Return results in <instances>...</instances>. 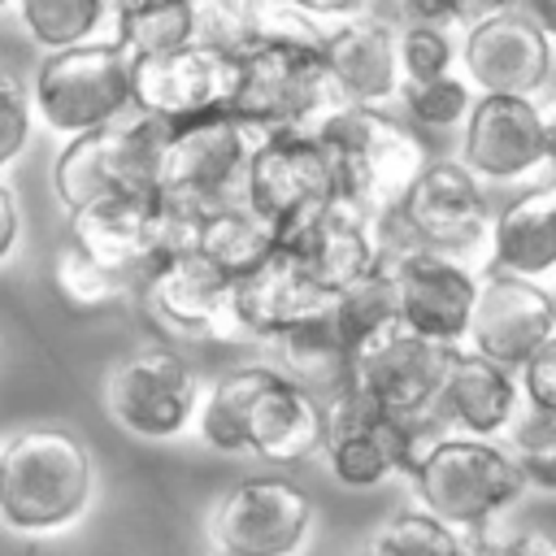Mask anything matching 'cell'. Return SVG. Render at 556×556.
Segmentation results:
<instances>
[{
  "mask_svg": "<svg viewBox=\"0 0 556 556\" xmlns=\"http://www.w3.org/2000/svg\"><path fill=\"white\" fill-rule=\"evenodd\" d=\"M404 482H408L417 508H426L430 517H439L465 534L491 530L530 491V482L504 439H473V434H456V430L426 434Z\"/></svg>",
  "mask_w": 556,
  "mask_h": 556,
  "instance_id": "3957f363",
  "label": "cell"
},
{
  "mask_svg": "<svg viewBox=\"0 0 556 556\" xmlns=\"http://www.w3.org/2000/svg\"><path fill=\"white\" fill-rule=\"evenodd\" d=\"M100 400L117 430L148 443H169L195 421L200 378L174 348H139L104 374Z\"/></svg>",
  "mask_w": 556,
  "mask_h": 556,
  "instance_id": "4fadbf2b",
  "label": "cell"
},
{
  "mask_svg": "<svg viewBox=\"0 0 556 556\" xmlns=\"http://www.w3.org/2000/svg\"><path fill=\"white\" fill-rule=\"evenodd\" d=\"M374 13L391 17L395 26H408V22L456 26V0H374Z\"/></svg>",
  "mask_w": 556,
  "mask_h": 556,
  "instance_id": "b9f144b4",
  "label": "cell"
},
{
  "mask_svg": "<svg viewBox=\"0 0 556 556\" xmlns=\"http://www.w3.org/2000/svg\"><path fill=\"white\" fill-rule=\"evenodd\" d=\"M230 91H235V56L200 43H182L174 52L135 61V109L161 122L230 109Z\"/></svg>",
  "mask_w": 556,
  "mask_h": 556,
  "instance_id": "ffe728a7",
  "label": "cell"
},
{
  "mask_svg": "<svg viewBox=\"0 0 556 556\" xmlns=\"http://www.w3.org/2000/svg\"><path fill=\"white\" fill-rule=\"evenodd\" d=\"M113 43H122L135 61L161 56L191 43V9L187 0H148L113 22Z\"/></svg>",
  "mask_w": 556,
  "mask_h": 556,
  "instance_id": "e575fe53",
  "label": "cell"
},
{
  "mask_svg": "<svg viewBox=\"0 0 556 556\" xmlns=\"http://www.w3.org/2000/svg\"><path fill=\"white\" fill-rule=\"evenodd\" d=\"M326 443V404L282 378L274 365H265V378L256 382L248 400V452L291 469L308 456H321Z\"/></svg>",
  "mask_w": 556,
  "mask_h": 556,
  "instance_id": "603a6c76",
  "label": "cell"
},
{
  "mask_svg": "<svg viewBox=\"0 0 556 556\" xmlns=\"http://www.w3.org/2000/svg\"><path fill=\"white\" fill-rule=\"evenodd\" d=\"M243 204L278 235V243H291L313 217L339 204L334 169L317 135L313 130H261L252 161H248V178H243Z\"/></svg>",
  "mask_w": 556,
  "mask_h": 556,
  "instance_id": "30bf717a",
  "label": "cell"
},
{
  "mask_svg": "<svg viewBox=\"0 0 556 556\" xmlns=\"http://www.w3.org/2000/svg\"><path fill=\"white\" fill-rule=\"evenodd\" d=\"M526 13H534L552 35H556V0H530V9Z\"/></svg>",
  "mask_w": 556,
  "mask_h": 556,
  "instance_id": "bcb514c9",
  "label": "cell"
},
{
  "mask_svg": "<svg viewBox=\"0 0 556 556\" xmlns=\"http://www.w3.org/2000/svg\"><path fill=\"white\" fill-rule=\"evenodd\" d=\"M491 217L495 204L486 200V182H478L456 156H430L400 208L378 222V239L387 256L404 248H434L486 274Z\"/></svg>",
  "mask_w": 556,
  "mask_h": 556,
  "instance_id": "277c9868",
  "label": "cell"
},
{
  "mask_svg": "<svg viewBox=\"0 0 556 556\" xmlns=\"http://www.w3.org/2000/svg\"><path fill=\"white\" fill-rule=\"evenodd\" d=\"M0 9H13V0H0Z\"/></svg>",
  "mask_w": 556,
  "mask_h": 556,
  "instance_id": "681fc988",
  "label": "cell"
},
{
  "mask_svg": "<svg viewBox=\"0 0 556 556\" xmlns=\"http://www.w3.org/2000/svg\"><path fill=\"white\" fill-rule=\"evenodd\" d=\"M330 313L339 321V334L348 339L352 356L361 348H369L374 339H382L387 330L400 326V304H395V278H391V265L382 261L378 269H369L365 278H356L352 287H343L334 300H330Z\"/></svg>",
  "mask_w": 556,
  "mask_h": 556,
  "instance_id": "4dcf8cb0",
  "label": "cell"
},
{
  "mask_svg": "<svg viewBox=\"0 0 556 556\" xmlns=\"http://www.w3.org/2000/svg\"><path fill=\"white\" fill-rule=\"evenodd\" d=\"M30 130H35L30 83H22L13 70H0V174L26 152Z\"/></svg>",
  "mask_w": 556,
  "mask_h": 556,
  "instance_id": "f35d334b",
  "label": "cell"
},
{
  "mask_svg": "<svg viewBox=\"0 0 556 556\" xmlns=\"http://www.w3.org/2000/svg\"><path fill=\"white\" fill-rule=\"evenodd\" d=\"M17 239H22V204L17 191L0 178V265L17 252Z\"/></svg>",
  "mask_w": 556,
  "mask_h": 556,
  "instance_id": "ee69618b",
  "label": "cell"
},
{
  "mask_svg": "<svg viewBox=\"0 0 556 556\" xmlns=\"http://www.w3.org/2000/svg\"><path fill=\"white\" fill-rule=\"evenodd\" d=\"M334 169L339 200L374 222L391 217L417 174L426 169L430 152L413 122L395 117L391 109L365 104H334L308 126Z\"/></svg>",
  "mask_w": 556,
  "mask_h": 556,
  "instance_id": "6da1fadb",
  "label": "cell"
},
{
  "mask_svg": "<svg viewBox=\"0 0 556 556\" xmlns=\"http://www.w3.org/2000/svg\"><path fill=\"white\" fill-rule=\"evenodd\" d=\"M365 556H478V543H473V534L408 504V508L391 513L369 534Z\"/></svg>",
  "mask_w": 556,
  "mask_h": 556,
  "instance_id": "1f68e13d",
  "label": "cell"
},
{
  "mask_svg": "<svg viewBox=\"0 0 556 556\" xmlns=\"http://www.w3.org/2000/svg\"><path fill=\"white\" fill-rule=\"evenodd\" d=\"M426 434L430 430L421 421H400L348 387L343 395L326 400L321 460L339 486L369 491V486H382L391 478H404L413 469Z\"/></svg>",
  "mask_w": 556,
  "mask_h": 556,
  "instance_id": "7c38bea8",
  "label": "cell"
},
{
  "mask_svg": "<svg viewBox=\"0 0 556 556\" xmlns=\"http://www.w3.org/2000/svg\"><path fill=\"white\" fill-rule=\"evenodd\" d=\"M261 348H269V356H274L269 365L282 378H291L295 387L313 391L321 404L352 387V348L339 334V321H334L330 308L308 313V317L282 326Z\"/></svg>",
  "mask_w": 556,
  "mask_h": 556,
  "instance_id": "4316f807",
  "label": "cell"
},
{
  "mask_svg": "<svg viewBox=\"0 0 556 556\" xmlns=\"http://www.w3.org/2000/svg\"><path fill=\"white\" fill-rule=\"evenodd\" d=\"M287 4H295L304 17H313L326 30L339 26V22H352L361 13H374V0H287Z\"/></svg>",
  "mask_w": 556,
  "mask_h": 556,
  "instance_id": "7bdbcfd3",
  "label": "cell"
},
{
  "mask_svg": "<svg viewBox=\"0 0 556 556\" xmlns=\"http://www.w3.org/2000/svg\"><path fill=\"white\" fill-rule=\"evenodd\" d=\"M391 278H395V304H400V326L413 334H426L447 348H465L473 300L482 269L434 252V248H404L387 256Z\"/></svg>",
  "mask_w": 556,
  "mask_h": 556,
  "instance_id": "ac0fdd59",
  "label": "cell"
},
{
  "mask_svg": "<svg viewBox=\"0 0 556 556\" xmlns=\"http://www.w3.org/2000/svg\"><path fill=\"white\" fill-rule=\"evenodd\" d=\"M317 508L282 473L235 482L208 513V547L222 556H300L313 539Z\"/></svg>",
  "mask_w": 556,
  "mask_h": 556,
  "instance_id": "5bb4252c",
  "label": "cell"
},
{
  "mask_svg": "<svg viewBox=\"0 0 556 556\" xmlns=\"http://www.w3.org/2000/svg\"><path fill=\"white\" fill-rule=\"evenodd\" d=\"M517 9H530V0H456V26H473L482 17H500Z\"/></svg>",
  "mask_w": 556,
  "mask_h": 556,
  "instance_id": "f6af8a7d",
  "label": "cell"
},
{
  "mask_svg": "<svg viewBox=\"0 0 556 556\" xmlns=\"http://www.w3.org/2000/svg\"><path fill=\"white\" fill-rule=\"evenodd\" d=\"M91 447L78 430L43 421L0 443V521L43 539L70 530L91 504Z\"/></svg>",
  "mask_w": 556,
  "mask_h": 556,
  "instance_id": "7a4b0ae2",
  "label": "cell"
},
{
  "mask_svg": "<svg viewBox=\"0 0 556 556\" xmlns=\"http://www.w3.org/2000/svg\"><path fill=\"white\" fill-rule=\"evenodd\" d=\"M295 252V261L304 265V274L334 300L343 287H352L356 278H365L369 269H378L387 261L382 239H378V222L348 208L343 200L330 204L321 217H313L291 243H282Z\"/></svg>",
  "mask_w": 556,
  "mask_h": 556,
  "instance_id": "d4e9b609",
  "label": "cell"
},
{
  "mask_svg": "<svg viewBox=\"0 0 556 556\" xmlns=\"http://www.w3.org/2000/svg\"><path fill=\"white\" fill-rule=\"evenodd\" d=\"M395 52L404 83H426L460 70V26L443 22H408L395 26Z\"/></svg>",
  "mask_w": 556,
  "mask_h": 556,
  "instance_id": "8d00e7d4",
  "label": "cell"
},
{
  "mask_svg": "<svg viewBox=\"0 0 556 556\" xmlns=\"http://www.w3.org/2000/svg\"><path fill=\"white\" fill-rule=\"evenodd\" d=\"M330 308V295L304 274L291 248L269 252L256 269L235 278L230 287V317H235V343H265L282 326Z\"/></svg>",
  "mask_w": 556,
  "mask_h": 556,
  "instance_id": "7402d4cb",
  "label": "cell"
},
{
  "mask_svg": "<svg viewBox=\"0 0 556 556\" xmlns=\"http://www.w3.org/2000/svg\"><path fill=\"white\" fill-rule=\"evenodd\" d=\"M230 287L235 278L217 269L195 248H174L143 282V308L156 317L161 330L191 343H235V317H230Z\"/></svg>",
  "mask_w": 556,
  "mask_h": 556,
  "instance_id": "e0dca14e",
  "label": "cell"
},
{
  "mask_svg": "<svg viewBox=\"0 0 556 556\" xmlns=\"http://www.w3.org/2000/svg\"><path fill=\"white\" fill-rule=\"evenodd\" d=\"M473 100H478V91H473V83H469L460 70L400 87L404 122H413L417 130H434V135H447V130L460 135V126H465Z\"/></svg>",
  "mask_w": 556,
  "mask_h": 556,
  "instance_id": "836d02e7",
  "label": "cell"
},
{
  "mask_svg": "<svg viewBox=\"0 0 556 556\" xmlns=\"http://www.w3.org/2000/svg\"><path fill=\"white\" fill-rule=\"evenodd\" d=\"M17 26L43 52L113 39V13L104 0H13Z\"/></svg>",
  "mask_w": 556,
  "mask_h": 556,
  "instance_id": "f546056e",
  "label": "cell"
},
{
  "mask_svg": "<svg viewBox=\"0 0 556 556\" xmlns=\"http://www.w3.org/2000/svg\"><path fill=\"white\" fill-rule=\"evenodd\" d=\"M456 161L486 187H534L556 178L552 100L543 96H478Z\"/></svg>",
  "mask_w": 556,
  "mask_h": 556,
  "instance_id": "9c48e42d",
  "label": "cell"
},
{
  "mask_svg": "<svg viewBox=\"0 0 556 556\" xmlns=\"http://www.w3.org/2000/svg\"><path fill=\"white\" fill-rule=\"evenodd\" d=\"M508 452L517 456L521 473L539 491H556V413L521 408L513 430L504 434Z\"/></svg>",
  "mask_w": 556,
  "mask_h": 556,
  "instance_id": "74e56055",
  "label": "cell"
},
{
  "mask_svg": "<svg viewBox=\"0 0 556 556\" xmlns=\"http://www.w3.org/2000/svg\"><path fill=\"white\" fill-rule=\"evenodd\" d=\"M334 104L321 43L261 35L235 56L230 113L256 130H308Z\"/></svg>",
  "mask_w": 556,
  "mask_h": 556,
  "instance_id": "52a82bcc",
  "label": "cell"
},
{
  "mask_svg": "<svg viewBox=\"0 0 556 556\" xmlns=\"http://www.w3.org/2000/svg\"><path fill=\"white\" fill-rule=\"evenodd\" d=\"M191 9V43L239 56L261 39L265 0H187Z\"/></svg>",
  "mask_w": 556,
  "mask_h": 556,
  "instance_id": "d590c367",
  "label": "cell"
},
{
  "mask_svg": "<svg viewBox=\"0 0 556 556\" xmlns=\"http://www.w3.org/2000/svg\"><path fill=\"white\" fill-rule=\"evenodd\" d=\"M187 248H195L200 256H208L217 269H226L230 278H243L248 269H256L269 252H278V235L243 204H222V208H208L191 222V235H187Z\"/></svg>",
  "mask_w": 556,
  "mask_h": 556,
  "instance_id": "83f0119b",
  "label": "cell"
},
{
  "mask_svg": "<svg viewBox=\"0 0 556 556\" xmlns=\"http://www.w3.org/2000/svg\"><path fill=\"white\" fill-rule=\"evenodd\" d=\"M30 104L61 139L109 126L135 109V56L113 39L43 52L30 78Z\"/></svg>",
  "mask_w": 556,
  "mask_h": 556,
  "instance_id": "8992f818",
  "label": "cell"
},
{
  "mask_svg": "<svg viewBox=\"0 0 556 556\" xmlns=\"http://www.w3.org/2000/svg\"><path fill=\"white\" fill-rule=\"evenodd\" d=\"M552 152H556V100H552Z\"/></svg>",
  "mask_w": 556,
  "mask_h": 556,
  "instance_id": "c3c4849f",
  "label": "cell"
},
{
  "mask_svg": "<svg viewBox=\"0 0 556 556\" xmlns=\"http://www.w3.org/2000/svg\"><path fill=\"white\" fill-rule=\"evenodd\" d=\"M517 382H521V408L556 413V334L543 339V343L517 365Z\"/></svg>",
  "mask_w": 556,
  "mask_h": 556,
  "instance_id": "60d3db41",
  "label": "cell"
},
{
  "mask_svg": "<svg viewBox=\"0 0 556 556\" xmlns=\"http://www.w3.org/2000/svg\"><path fill=\"white\" fill-rule=\"evenodd\" d=\"M187 235L191 222L174 213L156 187L109 195L70 213V239L87 248L104 269L126 278L135 291L174 248H187Z\"/></svg>",
  "mask_w": 556,
  "mask_h": 556,
  "instance_id": "8fae6325",
  "label": "cell"
},
{
  "mask_svg": "<svg viewBox=\"0 0 556 556\" xmlns=\"http://www.w3.org/2000/svg\"><path fill=\"white\" fill-rule=\"evenodd\" d=\"M478 556H556V530L547 526H504L495 521L491 530L473 534Z\"/></svg>",
  "mask_w": 556,
  "mask_h": 556,
  "instance_id": "ab89813d",
  "label": "cell"
},
{
  "mask_svg": "<svg viewBox=\"0 0 556 556\" xmlns=\"http://www.w3.org/2000/svg\"><path fill=\"white\" fill-rule=\"evenodd\" d=\"M452 356L456 348L395 326L352 356V391H361L400 421L430 426Z\"/></svg>",
  "mask_w": 556,
  "mask_h": 556,
  "instance_id": "2e32d148",
  "label": "cell"
},
{
  "mask_svg": "<svg viewBox=\"0 0 556 556\" xmlns=\"http://www.w3.org/2000/svg\"><path fill=\"white\" fill-rule=\"evenodd\" d=\"M521 413V382L517 369L478 356L469 348H456L439 404H434V421L443 430L456 434H473V439H504L513 430Z\"/></svg>",
  "mask_w": 556,
  "mask_h": 556,
  "instance_id": "cb8c5ba5",
  "label": "cell"
},
{
  "mask_svg": "<svg viewBox=\"0 0 556 556\" xmlns=\"http://www.w3.org/2000/svg\"><path fill=\"white\" fill-rule=\"evenodd\" d=\"M109 4V13H113V22L122 17V13H130V9H139V4H148V0H104Z\"/></svg>",
  "mask_w": 556,
  "mask_h": 556,
  "instance_id": "7dc6e473",
  "label": "cell"
},
{
  "mask_svg": "<svg viewBox=\"0 0 556 556\" xmlns=\"http://www.w3.org/2000/svg\"><path fill=\"white\" fill-rule=\"evenodd\" d=\"M556 334V295L547 282L486 269L478 282L465 348L517 369L543 339Z\"/></svg>",
  "mask_w": 556,
  "mask_h": 556,
  "instance_id": "d6986e66",
  "label": "cell"
},
{
  "mask_svg": "<svg viewBox=\"0 0 556 556\" xmlns=\"http://www.w3.org/2000/svg\"><path fill=\"white\" fill-rule=\"evenodd\" d=\"M52 287L56 295L78 308V313H96V308H109L117 300H126L135 287L126 278H117L113 269H104L87 248H78L70 235L56 243L52 252Z\"/></svg>",
  "mask_w": 556,
  "mask_h": 556,
  "instance_id": "d6a6232c",
  "label": "cell"
},
{
  "mask_svg": "<svg viewBox=\"0 0 556 556\" xmlns=\"http://www.w3.org/2000/svg\"><path fill=\"white\" fill-rule=\"evenodd\" d=\"M213 556H222V552H213Z\"/></svg>",
  "mask_w": 556,
  "mask_h": 556,
  "instance_id": "f907efd6",
  "label": "cell"
},
{
  "mask_svg": "<svg viewBox=\"0 0 556 556\" xmlns=\"http://www.w3.org/2000/svg\"><path fill=\"white\" fill-rule=\"evenodd\" d=\"M261 378H265V365H239V369H226L222 378H213L208 387H200L191 430L213 452H226V456L248 452V400Z\"/></svg>",
  "mask_w": 556,
  "mask_h": 556,
  "instance_id": "f1b7e54d",
  "label": "cell"
},
{
  "mask_svg": "<svg viewBox=\"0 0 556 556\" xmlns=\"http://www.w3.org/2000/svg\"><path fill=\"white\" fill-rule=\"evenodd\" d=\"M486 269L552 282L556 278V178L521 187L491 217Z\"/></svg>",
  "mask_w": 556,
  "mask_h": 556,
  "instance_id": "484cf974",
  "label": "cell"
},
{
  "mask_svg": "<svg viewBox=\"0 0 556 556\" xmlns=\"http://www.w3.org/2000/svg\"><path fill=\"white\" fill-rule=\"evenodd\" d=\"M256 139L261 130L230 109L165 122V139L156 152L161 200L187 222H195L208 208L243 200V178H248Z\"/></svg>",
  "mask_w": 556,
  "mask_h": 556,
  "instance_id": "5b68a950",
  "label": "cell"
},
{
  "mask_svg": "<svg viewBox=\"0 0 556 556\" xmlns=\"http://www.w3.org/2000/svg\"><path fill=\"white\" fill-rule=\"evenodd\" d=\"M556 70V35L526 9L460 26V74L478 96H543Z\"/></svg>",
  "mask_w": 556,
  "mask_h": 556,
  "instance_id": "9a60e30c",
  "label": "cell"
},
{
  "mask_svg": "<svg viewBox=\"0 0 556 556\" xmlns=\"http://www.w3.org/2000/svg\"><path fill=\"white\" fill-rule=\"evenodd\" d=\"M330 91L339 104H365L387 109L400 104V52H395V22L382 13H361L352 22H339L321 39Z\"/></svg>",
  "mask_w": 556,
  "mask_h": 556,
  "instance_id": "44dd1931",
  "label": "cell"
},
{
  "mask_svg": "<svg viewBox=\"0 0 556 556\" xmlns=\"http://www.w3.org/2000/svg\"><path fill=\"white\" fill-rule=\"evenodd\" d=\"M165 139V122L152 113H122L109 126L65 139L52 161V195L65 213H78L96 200L148 191L156 187V152Z\"/></svg>",
  "mask_w": 556,
  "mask_h": 556,
  "instance_id": "ba28073f",
  "label": "cell"
}]
</instances>
